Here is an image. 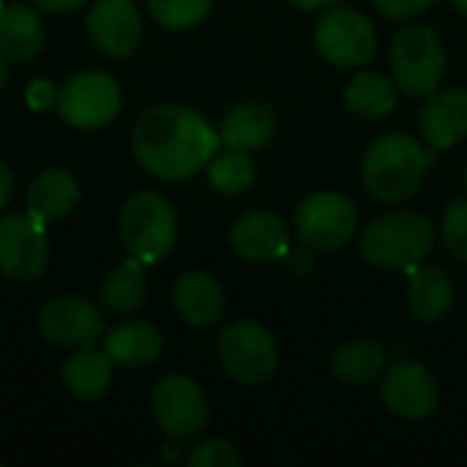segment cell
<instances>
[{"label":"cell","instance_id":"cell-1","mask_svg":"<svg viewBox=\"0 0 467 467\" xmlns=\"http://www.w3.org/2000/svg\"><path fill=\"white\" fill-rule=\"evenodd\" d=\"M219 134L194 109L161 104L148 109L131 131V150L140 167L161 181L197 175L219 150Z\"/></svg>","mask_w":467,"mask_h":467},{"label":"cell","instance_id":"cell-2","mask_svg":"<svg viewBox=\"0 0 467 467\" xmlns=\"http://www.w3.org/2000/svg\"><path fill=\"white\" fill-rule=\"evenodd\" d=\"M435 153V148L427 150V142L402 131L378 137L364 153V183L369 194L389 205L413 197L424 183Z\"/></svg>","mask_w":467,"mask_h":467},{"label":"cell","instance_id":"cell-3","mask_svg":"<svg viewBox=\"0 0 467 467\" xmlns=\"http://www.w3.org/2000/svg\"><path fill=\"white\" fill-rule=\"evenodd\" d=\"M435 249V227L419 211H394L361 233V254L383 271H413Z\"/></svg>","mask_w":467,"mask_h":467},{"label":"cell","instance_id":"cell-4","mask_svg":"<svg viewBox=\"0 0 467 467\" xmlns=\"http://www.w3.org/2000/svg\"><path fill=\"white\" fill-rule=\"evenodd\" d=\"M118 235L129 257L153 265L164 260L178 241V213L159 192H137L120 208Z\"/></svg>","mask_w":467,"mask_h":467},{"label":"cell","instance_id":"cell-5","mask_svg":"<svg viewBox=\"0 0 467 467\" xmlns=\"http://www.w3.org/2000/svg\"><path fill=\"white\" fill-rule=\"evenodd\" d=\"M446 68L449 55L435 27L410 25L397 33L391 44V74L405 96H432L443 85Z\"/></svg>","mask_w":467,"mask_h":467},{"label":"cell","instance_id":"cell-6","mask_svg":"<svg viewBox=\"0 0 467 467\" xmlns=\"http://www.w3.org/2000/svg\"><path fill=\"white\" fill-rule=\"evenodd\" d=\"M219 361L233 380L244 386H263L279 367V348L263 323L233 320L219 334Z\"/></svg>","mask_w":467,"mask_h":467},{"label":"cell","instance_id":"cell-7","mask_svg":"<svg viewBox=\"0 0 467 467\" xmlns=\"http://www.w3.org/2000/svg\"><path fill=\"white\" fill-rule=\"evenodd\" d=\"M315 47L323 60L339 68H358L378 52V30L369 16L356 8L334 5L315 27Z\"/></svg>","mask_w":467,"mask_h":467},{"label":"cell","instance_id":"cell-8","mask_svg":"<svg viewBox=\"0 0 467 467\" xmlns=\"http://www.w3.org/2000/svg\"><path fill=\"white\" fill-rule=\"evenodd\" d=\"M296 230L312 252H337L356 238L358 211L339 192H315L298 205Z\"/></svg>","mask_w":467,"mask_h":467},{"label":"cell","instance_id":"cell-9","mask_svg":"<svg viewBox=\"0 0 467 467\" xmlns=\"http://www.w3.org/2000/svg\"><path fill=\"white\" fill-rule=\"evenodd\" d=\"M55 107L74 129H101L120 112V85L104 71H79L63 82Z\"/></svg>","mask_w":467,"mask_h":467},{"label":"cell","instance_id":"cell-10","mask_svg":"<svg viewBox=\"0 0 467 467\" xmlns=\"http://www.w3.org/2000/svg\"><path fill=\"white\" fill-rule=\"evenodd\" d=\"M156 424L172 441H189L208 424V397L189 375H164L150 394Z\"/></svg>","mask_w":467,"mask_h":467},{"label":"cell","instance_id":"cell-11","mask_svg":"<svg viewBox=\"0 0 467 467\" xmlns=\"http://www.w3.org/2000/svg\"><path fill=\"white\" fill-rule=\"evenodd\" d=\"M49 265V244L44 224L30 213H8L0 219V271L16 282H36Z\"/></svg>","mask_w":467,"mask_h":467},{"label":"cell","instance_id":"cell-12","mask_svg":"<svg viewBox=\"0 0 467 467\" xmlns=\"http://www.w3.org/2000/svg\"><path fill=\"white\" fill-rule=\"evenodd\" d=\"M38 331L47 342L66 350H88L104 337L101 312L77 296H63L49 301L38 315Z\"/></svg>","mask_w":467,"mask_h":467},{"label":"cell","instance_id":"cell-13","mask_svg":"<svg viewBox=\"0 0 467 467\" xmlns=\"http://www.w3.org/2000/svg\"><path fill=\"white\" fill-rule=\"evenodd\" d=\"M380 394L386 408L400 419H427L435 413L441 402V389L432 372L416 361H397L391 369L383 372Z\"/></svg>","mask_w":467,"mask_h":467},{"label":"cell","instance_id":"cell-14","mask_svg":"<svg viewBox=\"0 0 467 467\" xmlns=\"http://www.w3.org/2000/svg\"><path fill=\"white\" fill-rule=\"evenodd\" d=\"M90 41L109 57H129L142 41V16L131 0H99L88 11Z\"/></svg>","mask_w":467,"mask_h":467},{"label":"cell","instance_id":"cell-15","mask_svg":"<svg viewBox=\"0 0 467 467\" xmlns=\"http://www.w3.org/2000/svg\"><path fill=\"white\" fill-rule=\"evenodd\" d=\"M230 244L249 263H274L290 252V230L276 213L252 211L233 224Z\"/></svg>","mask_w":467,"mask_h":467},{"label":"cell","instance_id":"cell-16","mask_svg":"<svg viewBox=\"0 0 467 467\" xmlns=\"http://www.w3.org/2000/svg\"><path fill=\"white\" fill-rule=\"evenodd\" d=\"M421 137L430 148L446 150L454 148L467 137V90L465 88H446L427 96L421 115H419Z\"/></svg>","mask_w":467,"mask_h":467},{"label":"cell","instance_id":"cell-17","mask_svg":"<svg viewBox=\"0 0 467 467\" xmlns=\"http://www.w3.org/2000/svg\"><path fill=\"white\" fill-rule=\"evenodd\" d=\"M175 312L194 328H208L224 315V290L205 271H186L172 287Z\"/></svg>","mask_w":467,"mask_h":467},{"label":"cell","instance_id":"cell-18","mask_svg":"<svg viewBox=\"0 0 467 467\" xmlns=\"http://www.w3.org/2000/svg\"><path fill=\"white\" fill-rule=\"evenodd\" d=\"M47 33L38 8L11 3L0 8V55L14 63H27L44 49Z\"/></svg>","mask_w":467,"mask_h":467},{"label":"cell","instance_id":"cell-19","mask_svg":"<svg viewBox=\"0 0 467 467\" xmlns=\"http://www.w3.org/2000/svg\"><path fill=\"white\" fill-rule=\"evenodd\" d=\"M276 131V115L263 101H241L230 107L219 126V140L227 148L238 150H257L263 148Z\"/></svg>","mask_w":467,"mask_h":467},{"label":"cell","instance_id":"cell-20","mask_svg":"<svg viewBox=\"0 0 467 467\" xmlns=\"http://www.w3.org/2000/svg\"><path fill=\"white\" fill-rule=\"evenodd\" d=\"M79 202V183L68 170H44L27 189V213L47 224L68 216Z\"/></svg>","mask_w":467,"mask_h":467},{"label":"cell","instance_id":"cell-21","mask_svg":"<svg viewBox=\"0 0 467 467\" xmlns=\"http://www.w3.org/2000/svg\"><path fill=\"white\" fill-rule=\"evenodd\" d=\"M164 350V339L156 326L134 320L112 328L104 337V353L112 364L126 369H140L153 364Z\"/></svg>","mask_w":467,"mask_h":467},{"label":"cell","instance_id":"cell-22","mask_svg":"<svg viewBox=\"0 0 467 467\" xmlns=\"http://www.w3.org/2000/svg\"><path fill=\"white\" fill-rule=\"evenodd\" d=\"M408 301L410 312L421 323H438L451 312L454 304V285L449 274L438 265H416L410 271V285H408Z\"/></svg>","mask_w":467,"mask_h":467},{"label":"cell","instance_id":"cell-23","mask_svg":"<svg viewBox=\"0 0 467 467\" xmlns=\"http://www.w3.org/2000/svg\"><path fill=\"white\" fill-rule=\"evenodd\" d=\"M145 293H148V274H145V263H140L137 257L118 263L101 282V304L115 317H126L137 312L145 301Z\"/></svg>","mask_w":467,"mask_h":467},{"label":"cell","instance_id":"cell-24","mask_svg":"<svg viewBox=\"0 0 467 467\" xmlns=\"http://www.w3.org/2000/svg\"><path fill=\"white\" fill-rule=\"evenodd\" d=\"M331 372L345 386H369L386 372V348L375 339H350L337 348Z\"/></svg>","mask_w":467,"mask_h":467},{"label":"cell","instance_id":"cell-25","mask_svg":"<svg viewBox=\"0 0 467 467\" xmlns=\"http://www.w3.org/2000/svg\"><path fill=\"white\" fill-rule=\"evenodd\" d=\"M112 383V361L93 348L79 350L63 364V386L79 402H99Z\"/></svg>","mask_w":467,"mask_h":467},{"label":"cell","instance_id":"cell-26","mask_svg":"<svg viewBox=\"0 0 467 467\" xmlns=\"http://www.w3.org/2000/svg\"><path fill=\"white\" fill-rule=\"evenodd\" d=\"M397 82L389 79L380 71H361L350 79L345 88V107L364 118V120H380L397 107Z\"/></svg>","mask_w":467,"mask_h":467},{"label":"cell","instance_id":"cell-27","mask_svg":"<svg viewBox=\"0 0 467 467\" xmlns=\"http://www.w3.org/2000/svg\"><path fill=\"white\" fill-rule=\"evenodd\" d=\"M257 178V167L249 156V150H238V148H227V150H216L213 159L208 161V181L216 192L235 197L244 194L254 186Z\"/></svg>","mask_w":467,"mask_h":467},{"label":"cell","instance_id":"cell-28","mask_svg":"<svg viewBox=\"0 0 467 467\" xmlns=\"http://www.w3.org/2000/svg\"><path fill=\"white\" fill-rule=\"evenodd\" d=\"M153 19L167 27V30H189L194 25H200L213 0H148Z\"/></svg>","mask_w":467,"mask_h":467},{"label":"cell","instance_id":"cell-29","mask_svg":"<svg viewBox=\"0 0 467 467\" xmlns=\"http://www.w3.org/2000/svg\"><path fill=\"white\" fill-rule=\"evenodd\" d=\"M443 244L457 257L467 260V197L454 200L443 213Z\"/></svg>","mask_w":467,"mask_h":467},{"label":"cell","instance_id":"cell-30","mask_svg":"<svg viewBox=\"0 0 467 467\" xmlns=\"http://www.w3.org/2000/svg\"><path fill=\"white\" fill-rule=\"evenodd\" d=\"M189 465L192 467H238L241 465V454L235 451V446L230 441L222 438H208L202 443H197L189 454Z\"/></svg>","mask_w":467,"mask_h":467},{"label":"cell","instance_id":"cell-31","mask_svg":"<svg viewBox=\"0 0 467 467\" xmlns=\"http://www.w3.org/2000/svg\"><path fill=\"white\" fill-rule=\"evenodd\" d=\"M375 8L389 16V19H413V16H421L424 11H430L438 0H372Z\"/></svg>","mask_w":467,"mask_h":467},{"label":"cell","instance_id":"cell-32","mask_svg":"<svg viewBox=\"0 0 467 467\" xmlns=\"http://www.w3.org/2000/svg\"><path fill=\"white\" fill-rule=\"evenodd\" d=\"M282 260H287V268H290V274H298V276H304V274H309V271L315 268L312 249H309L306 244H304L301 249H293V246H290V252H287Z\"/></svg>","mask_w":467,"mask_h":467},{"label":"cell","instance_id":"cell-33","mask_svg":"<svg viewBox=\"0 0 467 467\" xmlns=\"http://www.w3.org/2000/svg\"><path fill=\"white\" fill-rule=\"evenodd\" d=\"M30 3L47 14H68V11H77L79 5H85L88 0H30Z\"/></svg>","mask_w":467,"mask_h":467},{"label":"cell","instance_id":"cell-34","mask_svg":"<svg viewBox=\"0 0 467 467\" xmlns=\"http://www.w3.org/2000/svg\"><path fill=\"white\" fill-rule=\"evenodd\" d=\"M27 96H30V107H47V104H52L57 99V90H52L47 82H36L27 90Z\"/></svg>","mask_w":467,"mask_h":467},{"label":"cell","instance_id":"cell-35","mask_svg":"<svg viewBox=\"0 0 467 467\" xmlns=\"http://www.w3.org/2000/svg\"><path fill=\"white\" fill-rule=\"evenodd\" d=\"M11 192H14V175H11L8 164L0 159V211L8 205V200H11Z\"/></svg>","mask_w":467,"mask_h":467},{"label":"cell","instance_id":"cell-36","mask_svg":"<svg viewBox=\"0 0 467 467\" xmlns=\"http://www.w3.org/2000/svg\"><path fill=\"white\" fill-rule=\"evenodd\" d=\"M290 5H296V8H301V11H315V8H326V5H331L334 0H287Z\"/></svg>","mask_w":467,"mask_h":467},{"label":"cell","instance_id":"cell-37","mask_svg":"<svg viewBox=\"0 0 467 467\" xmlns=\"http://www.w3.org/2000/svg\"><path fill=\"white\" fill-rule=\"evenodd\" d=\"M5 82H8V66H5V57L0 55V90L5 88Z\"/></svg>","mask_w":467,"mask_h":467},{"label":"cell","instance_id":"cell-38","mask_svg":"<svg viewBox=\"0 0 467 467\" xmlns=\"http://www.w3.org/2000/svg\"><path fill=\"white\" fill-rule=\"evenodd\" d=\"M454 3V8L460 11V14H465L467 16V0H451Z\"/></svg>","mask_w":467,"mask_h":467},{"label":"cell","instance_id":"cell-39","mask_svg":"<svg viewBox=\"0 0 467 467\" xmlns=\"http://www.w3.org/2000/svg\"><path fill=\"white\" fill-rule=\"evenodd\" d=\"M465 189H467V170H465Z\"/></svg>","mask_w":467,"mask_h":467},{"label":"cell","instance_id":"cell-40","mask_svg":"<svg viewBox=\"0 0 467 467\" xmlns=\"http://www.w3.org/2000/svg\"><path fill=\"white\" fill-rule=\"evenodd\" d=\"M0 8H3V0H0Z\"/></svg>","mask_w":467,"mask_h":467}]
</instances>
